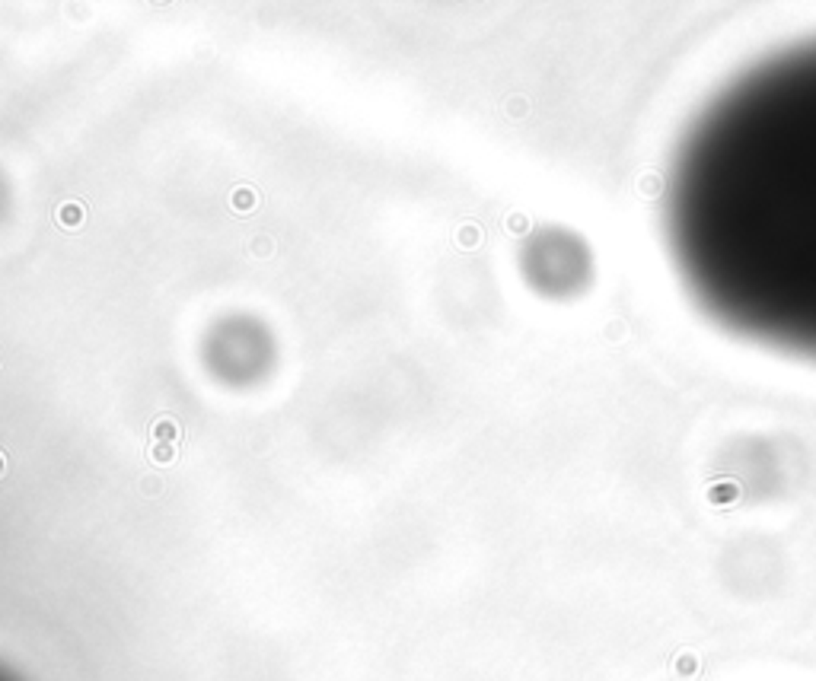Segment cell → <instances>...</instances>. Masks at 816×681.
<instances>
[{
	"instance_id": "5",
	"label": "cell",
	"mask_w": 816,
	"mask_h": 681,
	"mask_svg": "<svg viewBox=\"0 0 816 681\" xmlns=\"http://www.w3.org/2000/svg\"><path fill=\"white\" fill-rule=\"evenodd\" d=\"M173 458H175V446H173V442H153V446H150V462L166 465V462H173Z\"/></svg>"
},
{
	"instance_id": "4",
	"label": "cell",
	"mask_w": 816,
	"mask_h": 681,
	"mask_svg": "<svg viewBox=\"0 0 816 681\" xmlns=\"http://www.w3.org/2000/svg\"><path fill=\"white\" fill-rule=\"evenodd\" d=\"M230 204H233L236 214H249V210L258 204V195L252 191L249 185H240V188H233V195H230Z\"/></svg>"
},
{
	"instance_id": "1",
	"label": "cell",
	"mask_w": 816,
	"mask_h": 681,
	"mask_svg": "<svg viewBox=\"0 0 816 681\" xmlns=\"http://www.w3.org/2000/svg\"><path fill=\"white\" fill-rule=\"evenodd\" d=\"M664 230L721 328L816 363V38L743 67L696 112L670 159Z\"/></svg>"
},
{
	"instance_id": "2",
	"label": "cell",
	"mask_w": 816,
	"mask_h": 681,
	"mask_svg": "<svg viewBox=\"0 0 816 681\" xmlns=\"http://www.w3.org/2000/svg\"><path fill=\"white\" fill-rule=\"evenodd\" d=\"M54 217H58V223L64 226V230H80V223H84V217H86V207L80 201H64Z\"/></svg>"
},
{
	"instance_id": "7",
	"label": "cell",
	"mask_w": 816,
	"mask_h": 681,
	"mask_svg": "<svg viewBox=\"0 0 816 681\" xmlns=\"http://www.w3.org/2000/svg\"><path fill=\"white\" fill-rule=\"evenodd\" d=\"M3 472H7V456L0 452V474H3Z\"/></svg>"
},
{
	"instance_id": "6",
	"label": "cell",
	"mask_w": 816,
	"mask_h": 681,
	"mask_svg": "<svg viewBox=\"0 0 816 681\" xmlns=\"http://www.w3.org/2000/svg\"><path fill=\"white\" fill-rule=\"evenodd\" d=\"M256 252L258 255H272V239H256Z\"/></svg>"
},
{
	"instance_id": "3",
	"label": "cell",
	"mask_w": 816,
	"mask_h": 681,
	"mask_svg": "<svg viewBox=\"0 0 816 681\" xmlns=\"http://www.w3.org/2000/svg\"><path fill=\"white\" fill-rule=\"evenodd\" d=\"M150 436H153V442H179V436H182V427L175 424L173 417H159V420H153V427H150Z\"/></svg>"
}]
</instances>
